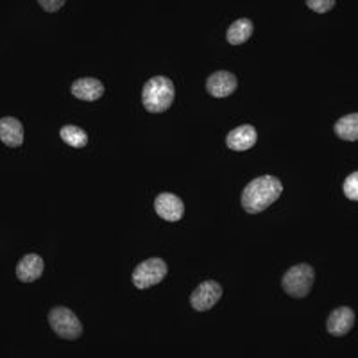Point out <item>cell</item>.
<instances>
[{"label":"cell","instance_id":"1","mask_svg":"<svg viewBox=\"0 0 358 358\" xmlns=\"http://www.w3.org/2000/svg\"><path fill=\"white\" fill-rule=\"evenodd\" d=\"M283 194V185L276 176H260L251 179L241 197L242 208L251 215L265 212Z\"/></svg>","mask_w":358,"mask_h":358},{"label":"cell","instance_id":"2","mask_svg":"<svg viewBox=\"0 0 358 358\" xmlns=\"http://www.w3.org/2000/svg\"><path fill=\"white\" fill-rule=\"evenodd\" d=\"M176 99L174 83L167 76H156L143 85L142 104L149 113H165Z\"/></svg>","mask_w":358,"mask_h":358},{"label":"cell","instance_id":"3","mask_svg":"<svg viewBox=\"0 0 358 358\" xmlns=\"http://www.w3.org/2000/svg\"><path fill=\"white\" fill-rule=\"evenodd\" d=\"M315 281V271L308 264H297L290 267L283 278H281V287L287 296L294 299H303L310 294Z\"/></svg>","mask_w":358,"mask_h":358},{"label":"cell","instance_id":"4","mask_svg":"<svg viewBox=\"0 0 358 358\" xmlns=\"http://www.w3.org/2000/svg\"><path fill=\"white\" fill-rule=\"evenodd\" d=\"M50 330L59 338L65 341H78L83 335V322L79 317L66 306H54L49 312Z\"/></svg>","mask_w":358,"mask_h":358},{"label":"cell","instance_id":"5","mask_svg":"<svg viewBox=\"0 0 358 358\" xmlns=\"http://www.w3.org/2000/svg\"><path fill=\"white\" fill-rule=\"evenodd\" d=\"M167 262L162 260V258H149V260L142 262V264L134 267L131 281H133V285L138 290H145L162 283L165 276H167Z\"/></svg>","mask_w":358,"mask_h":358},{"label":"cell","instance_id":"6","mask_svg":"<svg viewBox=\"0 0 358 358\" xmlns=\"http://www.w3.org/2000/svg\"><path fill=\"white\" fill-rule=\"evenodd\" d=\"M222 294L224 289L220 283H217L213 280L203 281L190 294L192 308L196 310V312H208V310H212L219 303Z\"/></svg>","mask_w":358,"mask_h":358},{"label":"cell","instance_id":"7","mask_svg":"<svg viewBox=\"0 0 358 358\" xmlns=\"http://www.w3.org/2000/svg\"><path fill=\"white\" fill-rule=\"evenodd\" d=\"M238 88V79L235 73L228 72V70H219L213 72L210 78L206 79V92L215 99H226L233 95Z\"/></svg>","mask_w":358,"mask_h":358},{"label":"cell","instance_id":"8","mask_svg":"<svg viewBox=\"0 0 358 358\" xmlns=\"http://www.w3.org/2000/svg\"><path fill=\"white\" fill-rule=\"evenodd\" d=\"M155 212L167 222H179L185 215V204L176 194L162 192L155 199Z\"/></svg>","mask_w":358,"mask_h":358},{"label":"cell","instance_id":"9","mask_svg":"<svg viewBox=\"0 0 358 358\" xmlns=\"http://www.w3.org/2000/svg\"><path fill=\"white\" fill-rule=\"evenodd\" d=\"M355 326V312L350 306H338L326 319V330L334 337H346Z\"/></svg>","mask_w":358,"mask_h":358},{"label":"cell","instance_id":"10","mask_svg":"<svg viewBox=\"0 0 358 358\" xmlns=\"http://www.w3.org/2000/svg\"><path fill=\"white\" fill-rule=\"evenodd\" d=\"M258 142V133L257 129L251 126V124H245V126H238L235 129H231L226 136V145L236 152H244L252 149Z\"/></svg>","mask_w":358,"mask_h":358},{"label":"cell","instance_id":"11","mask_svg":"<svg viewBox=\"0 0 358 358\" xmlns=\"http://www.w3.org/2000/svg\"><path fill=\"white\" fill-rule=\"evenodd\" d=\"M72 95L79 101L85 102H94L99 101L102 95L106 94V88L99 79L95 78H79L72 83V88H70Z\"/></svg>","mask_w":358,"mask_h":358},{"label":"cell","instance_id":"12","mask_svg":"<svg viewBox=\"0 0 358 358\" xmlns=\"http://www.w3.org/2000/svg\"><path fill=\"white\" fill-rule=\"evenodd\" d=\"M45 271V262L40 255H25L24 258H20L17 265V278L22 283H34L36 280H40L41 274Z\"/></svg>","mask_w":358,"mask_h":358},{"label":"cell","instance_id":"13","mask_svg":"<svg viewBox=\"0 0 358 358\" xmlns=\"http://www.w3.org/2000/svg\"><path fill=\"white\" fill-rule=\"evenodd\" d=\"M0 140L6 147L18 149L24 143V126L18 118L2 117L0 118Z\"/></svg>","mask_w":358,"mask_h":358},{"label":"cell","instance_id":"14","mask_svg":"<svg viewBox=\"0 0 358 358\" xmlns=\"http://www.w3.org/2000/svg\"><path fill=\"white\" fill-rule=\"evenodd\" d=\"M252 31H255V25L249 18H238L226 31V40H228L229 45L236 47V45L245 43L252 36Z\"/></svg>","mask_w":358,"mask_h":358},{"label":"cell","instance_id":"15","mask_svg":"<svg viewBox=\"0 0 358 358\" xmlns=\"http://www.w3.org/2000/svg\"><path fill=\"white\" fill-rule=\"evenodd\" d=\"M335 134L344 142H357L358 140V113H350L341 117L334 126Z\"/></svg>","mask_w":358,"mask_h":358},{"label":"cell","instance_id":"16","mask_svg":"<svg viewBox=\"0 0 358 358\" xmlns=\"http://www.w3.org/2000/svg\"><path fill=\"white\" fill-rule=\"evenodd\" d=\"M59 136L72 149H83L88 145V133L78 126H63L59 129Z\"/></svg>","mask_w":358,"mask_h":358},{"label":"cell","instance_id":"17","mask_svg":"<svg viewBox=\"0 0 358 358\" xmlns=\"http://www.w3.org/2000/svg\"><path fill=\"white\" fill-rule=\"evenodd\" d=\"M342 192L344 196L350 201L357 203L358 201V172H351L346 179H344V185H342Z\"/></svg>","mask_w":358,"mask_h":358},{"label":"cell","instance_id":"18","mask_svg":"<svg viewBox=\"0 0 358 358\" xmlns=\"http://www.w3.org/2000/svg\"><path fill=\"white\" fill-rule=\"evenodd\" d=\"M335 6H337L335 0H306V8L312 9L313 13H319V15L330 13Z\"/></svg>","mask_w":358,"mask_h":358},{"label":"cell","instance_id":"19","mask_svg":"<svg viewBox=\"0 0 358 358\" xmlns=\"http://www.w3.org/2000/svg\"><path fill=\"white\" fill-rule=\"evenodd\" d=\"M38 6L47 13H56L65 8V0H38Z\"/></svg>","mask_w":358,"mask_h":358}]
</instances>
